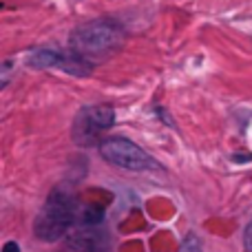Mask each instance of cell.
Masks as SVG:
<instances>
[{"label": "cell", "mask_w": 252, "mask_h": 252, "mask_svg": "<svg viewBox=\"0 0 252 252\" xmlns=\"http://www.w3.org/2000/svg\"><path fill=\"white\" fill-rule=\"evenodd\" d=\"M69 44L73 51L84 56L87 60L97 62L104 58L113 56L120 47L124 44V29L115 20L109 18H100V20L87 22V25L78 27L71 33Z\"/></svg>", "instance_id": "6da1fadb"}, {"label": "cell", "mask_w": 252, "mask_h": 252, "mask_svg": "<svg viewBox=\"0 0 252 252\" xmlns=\"http://www.w3.org/2000/svg\"><path fill=\"white\" fill-rule=\"evenodd\" d=\"M75 215V197L69 188L58 186L47 197L38 219H35L33 232L42 241H56L69 230Z\"/></svg>", "instance_id": "7a4b0ae2"}, {"label": "cell", "mask_w": 252, "mask_h": 252, "mask_svg": "<svg viewBox=\"0 0 252 252\" xmlns=\"http://www.w3.org/2000/svg\"><path fill=\"white\" fill-rule=\"evenodd\" d=\"M100 153L106 161H111L113 166L126 170H135V173H142V170H159L161 166L148 155L146 151L133 144L130 139L124 137H109L104 142H100Z\"/></svg>", "instance_id": "3957f363"}, {"label": "cell", "mask_w": 252, "mask_h": 252, "mask_svg": "<svg viewBox=\"0 0 252 252\" xmlns=\"http://www.w3.org/2000/svg\"><path fill=\"white\" fill-rule=\"evenodd\" d=\"M113 122H115L113 106L106 104L87 106L73 120V128H71L73 142L80 144V146H93V144H97L100 135L113 126Z\"/></svg>", "instance_id": "277c9868"}, {"label": "cell", "mask_w": 252, "mask_h": 252, "mask_svg": "<svg viewBox=\"0 0 252 252\" xmlns=\"http://www.w3.org/2000/svg\"><path fill=\"white\" fill-rule=\"evenodd\" d=\"M62 53L64 51L51 49V47L33 49V51L27 53V66H31V69H51V66H60Z\"/></svg>", "instance_id": "5b68a950"}, {"label": "cell", "mask_w": 252, "mask_h": 252, "mask_svg": "<svg viewBox=\"0 0 252 252\" xmlns=\"http://www.w3.org/2000/svg\"><path fill=\"white\" fill-rule=\"evenodd\" d=\"M179 252H201V241L197 235H188L186 239L182 241V246H179Z\"/></svg>", "instance_id": "8992f818"}, {"label": "cell", "mask_w": 252, "mask_h": 252, "mask_svg": "<svg viewBox=\"0 0 252 252\" xmlns=\"http://www.w3.org/2000/svg\"><path fill=\"white\" fill-rule=\"evenodd\" d=\"M2 252H20V248H18V244H13V241H7V244L2 246Z\"/></svg>", "instance_id": "52a82bcc"}]
</instances>
